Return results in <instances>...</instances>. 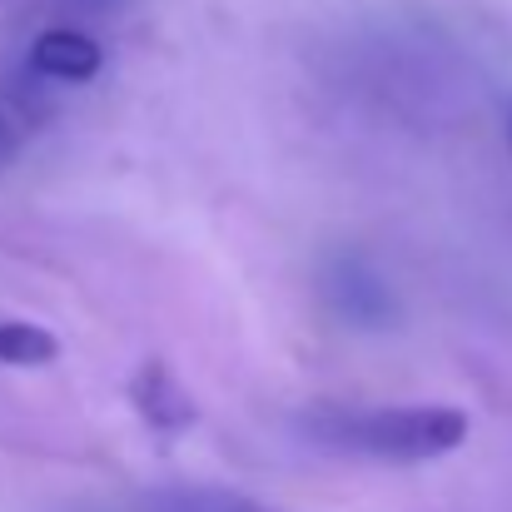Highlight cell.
Here are the masks:
<instances>
[{
    "label": "cell",
    "mask_w": 512,
    "mask_h": 512,
    "mask_svg": "<svg viewBox=\"0 0 512 512\" xmlns=\"http://www.w3.org/2000/svg\"><path fill=\"white\" fill-rule=\"evenodd\" d=\"M314 438L334 453L373 463H433L468 443V413L453 403H398V408H329L314 418Z\"/></svg>",
    "instance_id": "6da1fadb"
},
{
    "label": "cell",
    "mask_w": 512,
    "mask_h": 512,
    "mask_svg": "<svg viewBox=\"0 0 512 512\" xmlns=\"http://www.w3.org/2000/svg\"><path fill=\"white\" fill-rule=\"evenodd\" d=\"M100 65H105V50L80 30H45L30 45V70L60 85H85L100 75Z\"/></svg>",
    "instance_id": "7a4b0ae2"
},
{
    "label": "cell",
    "mask_w": 512,
    "mask_h": 512,
    "mask_svg": "<svg viewBox=\"0 0 512 512\" xmlns=\"http://www.w3.org/2000/svg\"><path fill=\"white\" fill-rule=\"evenodd\" d=\"M130 398H135L140 418L150 428H160V433H179V428L194 423V403H189V393L179 388V378L165 363H145L135 373V383H130Z\"/></svg>",
    "instance_id": "3957f363"
},
{
    "label": "cell",
    "mask_w": 512,
    "mask_h": 512,
    "mask_svg": "<svg viewBox=\"0 0 512 512\" xmlns=\"http://www.w3.org/2000/svg\"><path fill=\"white\" fill-rule=\"evenodd\" d=\"M60 353V339L30 319H0V363L10 368H45L55 363Z\"/></svg>",
    "instance_id": "277c9868"
},
{
    "label": "cell",
    "mask_w": 512,
    "mask_h": 512,
    "mask_svg": "<svg viewBox=\"0 0 512 512\" xmlns=\"http://www.w3.org/2000/svg\"><path fill=\"white\" fill-rule=\"evenodd\" d=\"M155 512H269L249 498H229V493H170L155 498Z\"/></svg>",
    "instance_id": "5b68a950"
},
{
    "label": "cell",
    "mask_w": 512,
    "mask_h": 512,
    "mask_svg": "<svg viewBox=\"0 0 512 512\" xmlns=\"http://www.w3.org/2000/svg\"><path fill=\"white\" fill-rule=\"evenodd\" d=\"M10 150H15V135H10V125H5V120H0V160H5V155H10Z\"/></svg>",
    "instance_id": "8992f818"
}]
</instances>
